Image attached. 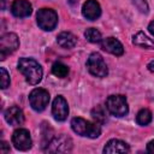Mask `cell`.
Listing matches in <instances>:
<instances>
[{"label":"cell","instance_id":"obj_1","mask_svg":"<svg viewBox=\"0 0 154 154\" xmlns=\"http://www.w3.org/2000/svg\"><path fill=\"white\" fill-rule=\"evenodd\" d=\"M18 70L24 75L29 84L35 85L42 79V67L36 60L31 58H20L18 60Z\"/></svg>","mask_w":154,"mask_h":154},{"label":"cell","instance_id":"obj_2","mask_svg":"<svg viewBox=\"0 0 154 154\" xmlns=\"http://www.w3.org/2000/svg\"><path fill=\"white\" fill-rule=\"evenodd\" d=\"M71 128L77 135L89 138H96L101 134V128L99 123H91L81 117H76L71 120Z\"/></svg>","mask_w":154,"mask_h":154},{"label":"cell","instance_id":"obj_3","mask_svg":"<svg viewBox=\"0 0 154 154\" xmlns=\"http://www.w3.org/2000/svg\"><path fill=\"white\" fill-rule=\"evenodd\" d=\"M106 108L108 112L116 117H124L129 112V106L125 96L123 95H111L106 100Z\"/></svg>","mask_w":154,"mask_h":154},{"label":"cell","instance_id":"obj_4","mask_svg":"<svg viewBox=\"0 0 154 154\" xmlns=\"http://www.w3.org/2000/svg\"><path fill=\"white\" fill-rule=\"evenodd\" d=\"M87 67L88 71L99 78L106 77L108 75V67L103 60V58L99 53H91L87 60Z\"/></svg>","mask_w":154,"mask_h":154},{"label":"cell","instance_id":"obj_5","mask_svg":"<svg viewBox=\"0 0 154 154\" xmlns=\"http://www.w3.org/2000/svg\"><path fill=\"white\" fill-rule=\"evenodd\" d=\"M36 20L42 30L51 31L58 24V14L52 8H41L36 14Z\"/></svg>","mask_w":154,"mask_h":154},{"label":"cell","instance_id":"obj_6","mask_svg":"<svg viewBox=\"0 0 154 154\" xmlns=\"http://www.w3.org/2000/svg\"><path fill=\"white\" fill-rule=\"evenodd\" d=\"M19 47L18 36L13 32H6L0 38V59L5 60L7 55L12 54Z\"/></svg>","mask_w":154,"mask_h":154},{"label":"cell","instance_id":"obj_7","mask_svg":"<svg viewBox=\"0 0 154 154\" xmlns=\"http://www.w3.org/2000/svg\"><path fill=\"white\" fill-rule=\"evenodd\" d=\"M29 102H30V106L32 107V109L41 112L48 106L49 93L43 88H35L34 90H31V93L29 95Z\"/></svg>","mask_w":154,"mask_h":154},{"label":"cell","instance_id":"obj_8","mask_svg":"<svg viewBox=\"0 0 154 154\" xmlns=\"http://www.w3.org/2000/svg\"><path fill=\"white\" fill-rule=\"evenodd\" d=\"M72 149V140L69 136L60 135L51 140L46 150L49 153H69Z\"/></svg>","mask_w":154,"mask_h":154},{"label":"cell","instance_id":"obj_9","mask_svg":"<svg viewBox=\"0 0 154 154\" xmlns=\"http://www.w3.org/2000/svg\"><path fill=\"white\" fill-rule=\"evenodd\" d=\"M12 143L19 150H28L31 148V137L30 132L26 129H17L12 134Z\"/></svg>","mask_w":154,"mask_h":154},{"label":"cell","instance_id":"obj_10","mask_svg":"<svg viewBox=\"0 0 154 154\" xmlns=\"http://www.w3.org/2000/svg\"><path fill=\"white\" fill-rule=\"evenodd\" d=\"M52 114H53L54 119L58 120V122H64L67 118L69 106H67L66 100L61 95H58L54 99L53 105H52Z\"/></svg>","mask_w":154,"mask_h":154},{"label":"cell","instance_id":"obj_11","mask_svg":"<svg viewBox=\"0 0 154 154\" xmlns=\"http://www.w3.org/2000/svg\"><path fill=\"white\" fill-rule=\"evenodd\" d=\"M11 12L14 17L24 18L31 14L32 6L28 0H14L11 5Z\"/></svg>","mask_w":154,"mask_h":154},{"label":"cell","instance_id":"obj_12","mask_svg":"<svg viewBox=\"0 0 154 154\" xmlns=\"http://www.w3.org/2000/svg\"><path fill=\"white\" fill-rule=\"evenodd\" d=\"M4 117L5 120L12 126H18L24 123V113L18 106H12L7 108L4 113Z\"/></svg>","mask_w":154,"mask_h":154},{"label":"cell","instance_id":"obj_13","mask_svg":"<svg viewBox=\"0 0 154 154\" xmlns=\"http://www.w3.org/2000/svg\"><path fill=\"white\" fill-rule=\"evenodd\" d=\"M83 16L89 20H95L101 16V7L96 0H87L82 6Z\"/></svg>","mask_w":154,"mask_h":154},{"label":"cell","instance_id":"obj_14","mask_svg":"<svg viewBox=\"0 0 154 154\" xmlns=\"http://www.w3.org/2000/svg\"><path fill=\"white\" fill-rule=\"evenodd\" d=\"M101 48L111 54L114 55H123L124 53V47L120 43L119 40H117L116 37H106L101 41Z\"/></svg>","mask_w":154,"mask_h":154},{"label":"cell","instance_id":"obj_15","mask_svg":"<svg viewBox=\"0 0 154 154\" xmlns=\"http://www.w3.org/2000/svg\"><path fill=\"white\" fill-rule=\"evenodd\" d=\"M130 152V147L126 142L122 141V140H109L105 148H103V153H109V154H113V153H120V154H125V153H129Z\"/></svg>","mask_w":154,"mask_h":154},{"label":"cell","instance_id":"obj_16","mask_svg":"<svg viewBox=\"0 0 154 154\" xmlns=\"http://www.w3.org/2000/svg\"><path fill=\"white\" fill-rule=\"evenodd\" d=\"M57 42H58V45L60 47L70 49V48H73L76 46L77 38H76V36L73 34H71L69 31H63L57 36Z\"/></svg>","mask_w":154,"mask_h":154},{"label":"cell","instance_id":"obj_17","mask_svg":"<svg viewBox=\"0 0 154 154\" xmlns=\"http://www.w3.org/2000/svg\"><path fill=\"white\" fill-rule=\"evenodd\" d=\"M132 43L136 45V46H140L142 48L154 49V40L149 38L143 31H137L132 36Z\"/></svg>","mask_w":154,"mask_h":154},{"label":"cell","instance_id":"obj_18","mask_svg":"<svg viewBox=\"0 0 154 154\" xmlns=\"http://www.w3.org/2000/svg\"><path fill=\"white\" fill-rule=\"evenodd\" d=\"M91 117L94 118V120L99 124H103L107 120V114H106V109L102 106H96L91 109Z\"/></svg>","mask_w":154,"mask_h":154},{"label":"cell","instance_id":"obj_19","mask_svg":"<svg viewBox=\"0 0 154 154\" xmlns=\"http://www.w3.org/2000/svg\"><path fill=\"white\" fill-rule=\"evenodd\" d=\"M136 122L138 125H148L152 122V112L147 108H142L141 111H138L137 116H136Z\"/></svg>","mask_w":154,"mask_h":154},{"label":"cell","instance_id":"obj_20","mask_svg":"<svg viewBox=\"0 0 154 154\" xmlns=\"http://www.w3.org/2000/svg\"><path fill=\"white\" fill-rule=\"evenodd\" d=\"M52 73L59 78H64L69 75V67L63 63H54L52 66Z\"/></svg>","mask_w":154,"mask_h":154},{"label":"cell","instance_id":"obj_21","mask_svg":"<svg viewBox=\"0 0 154 154\" xmlns=\"http://www.w3.org/2000/svg\"><path fill=\"white\" fill-rule=\"evenodd\" d=\"M84 36L89 42H93V43H97V42L102 41L101 40V32L95 28H88L84 31Z\"/></svg>","mask_w":154,"mask_h":154},{"label":"cell","instance_id":"obj_22","mask_svg":"<svg viewBox=\"0 0 154 154\" xmlns=\"http://www.w3.org/2000/svg\"><path fill=\"white\" fill-rule=\"evenodd\" d=\"M0 77H1V88L6 89L10 85V75L5 70V67H0Z\"/></svg>","mask_w":154,"mask_h":154},{"label":"cell","instance_id":"obj_23","mask_svg":"<svg viewBox=\"0 0 154 154\" xmlns=\"http://www.w3.org/2000/svg\"><path fill=\"white\" fill-rule=\"evenodd\" d=\"M132 4L137 7V10H138L140 12H142V13H148L149 7H148V4H147L146 0H132Z\"/></svg>","mask_w":154,"mask_h":154},{"label":"cell","instance_id":"obj_24","mask_svg":"<svg viewBox=\"0 0 154 154\" xmlns=\"http://www.w3.org/2000/svg\"><path fill=\"white\" fill-rule=\"evenodd\" d=\"M0 152L1 153H8L10 152V146L5 141H1V143H0Z\"/></svg>","mask_w":154,"mask_h":154},{"label":"cell","instance_id":"obj_25","mask_svg":"<svg viewBox=\"0 0 154 154\" xmlns=\"http://www.w3.org/2000/svg\"><path fill=\"white\" fill-rule=\"evenodd\" d=\"M147 152L148 153H154V140H152L150 142H148V144H147Z\"/></svg>","mask_w":154,"mask_h":154},{"label":"cell","instance_id":"obj_26","mask_svg":"<svg viewBox=\"0 0 154 154\" xmlns=\"http://www.w3.org/2000/svg\"><path fill=\"white\" fill-rule=\"evenodd\" d=\"M148 30H149V32H150L152 35H154V20L149 23V25H148Z\"/></svg>","mask_w":154,"mask_h":154},{"label":"cell","instance_id":"obj_27","mask_svg":"<svg viewBox=\"0 0 154 154\" xmlns=\"http://www.w3.org/2000/svg\"><path fill=\"white\" fill-rule=\"evenodd\" d=\"M147 67H148V70H149L150 72H154V60H152V61L147 65Z\"/></svg>","mask_w":154,"mask_h":154},{"label":"cell","instance_id":"obj_28","mask_svg":"<svg viewBox=\"0 0 154 154\" xmlns=\"http://www.w3.org/2000/svg\"><path fill=\"white\" fill-rule=\"evenodd\" d=\"M5 1H6V0H1V7H2V8L5 7Z\"/></svg>","mask_w":154,"mask_h":154}]
</instances>
